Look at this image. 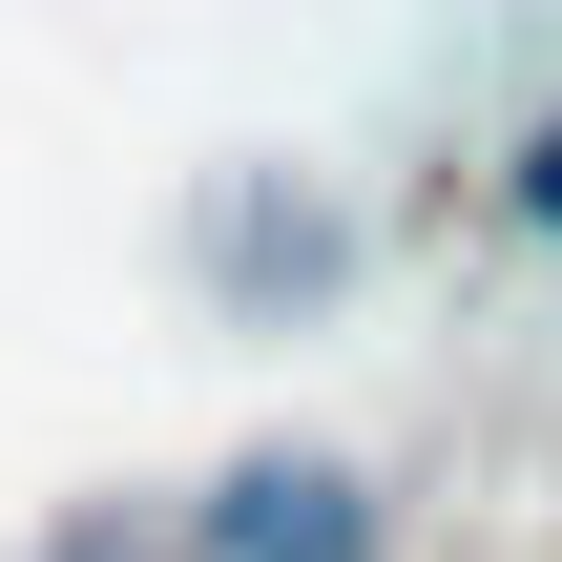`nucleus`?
<instances>
[{"mask_svg":"<svg viewBox=\"0 0 562 562\" xmlns=\"http://www.w3.org/2000/svg\"><path fill=\"white\" fill-rule=\"evenodd\" d=\"M501 209H521V229H542V250H562V104H542V125H521V146H501Z\"/></svg>","mask_w":562,"mask_h":562,"instance_id":"f03ea898","label":"nucleus"},{"mask_svg":"<svg viewBox=\"0 0 562 562\" xmlns=\"http://www.w3.org/2000/svg\"><path fill=\"white\" fill-rule=\"evenodd\" d=\"M375 480L355 459H229L209 501H188V562H375Z\"/></svg>","mask_w":562,"mask_h":562,"instance_id":"f257e3e1","label":"nucleus"}]
</instances>
